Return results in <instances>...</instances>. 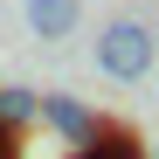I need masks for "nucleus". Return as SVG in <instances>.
Segmentation results:
<instances>
[{"label":"nucleus","instance_id":"obj_5","mask_svg":"<svg viewBox=\"0 0 159 159\" xmlns=\"http://www.w3.org/2000/svg\"><path fill=\"white\" fill-rule=\"evenodd\" d=\"M28 118H42V97L35 90H0V125L14 131V125H28Z\"/></svg>","mask_w":159,"mask_h":159},{"label":"nucleus","instance_id":"obj_4","mask_svg":"<svg viewBox=\"0 0 159 159\" xmlns=\"http://www.w3.org/2000/svg\"><path fill=\"white\" fill-rule=\"evenodd\" d=\"M76 159H139V139H131V131H97Z\"/></svg>","mask_w":159,"mask_h":159},{"label":"nucleus","instance_id":"obj_1","mask_svg":"<svg viewBox=\"0 0 159 159\" xmlns=\"http://www.w3.org/2000/svg\"><path fill=\"white\" fill-rule=\"evenodd\" d=\"M152 56H159V42H152L145 21H111L104 42H97V69L118 76V83H139V76L152 69Z\"/></svg>","mask_w":159,"mask_h":159},{"label":"nucleus","instance_id":"obj_3","mask_svg":"<svg viewBox=\"0 0 159 159\" xmlns=\"http://www.w3.org/2000/svg\"><path fill=\"white\" fill-rule=\"evenodd\" d=\"M28 28H35L42 42H62V35L76 28V0H28Z\"/></svg>","mask_w":159,"mask_h":159},{"label":"nucleus","instance_id":"obj_2","mask_svg":"<svg viewBox=\"0 0 159 159\" xmlns=\"http://www.w3.org/2000/svg\"><path fill=\"white\" fill-rule=\"evenodd\" d=\"M42 118H48V131H56V139H69L76 152H83V145L97 139V118H90L76 97H42Z\"/></svg>","mask_w":159,"mask_h":159},{"label":"nucleus","instance_id":"obj_6","mask_svg":"<svg viewBox=\"0 0 159 159\" xmlns=\"http://www.w3.org/2000/svg\"><path fill=\"white\" fill-rule=\"evenodd\" d=\"M0 159H14V131L7 125H0Z\"/></svg>","mask_w":159,"mask_h":159}]
</instances>
